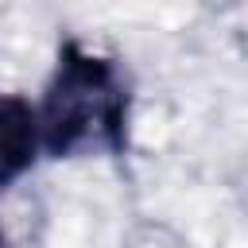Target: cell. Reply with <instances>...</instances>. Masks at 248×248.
Returning a JSON list of instances; mask_svg holds the SVG:
<instances>
[{"label":"cell","instance_id":"cell-1","mask_svg":"<svg viewBox=\"0 0 248 248\" xmlns=\"http://www.w3.org/2000/svg\"><path fill=\"white\" fill-rule=\"evenodd\" d=\"M132 89L116 58L85 50L78 39L58 46V66L46 81L39 116V147L54 159L124 155Z\"/></svg>","mask_w":248,"mask_h":248},{"label":"cell","instance_id":"cell-2","mask_svg":"<svg viewBox=\"0 0 248 248\" xmlns=\"http://www.w3.org/2000/svg\"><path fill=\"white\" fill-rule=\"evenodd\" d=\"M39 155V116L19 93H0V186L31 170Z\"/></svg>","mask_w":248,"mask_h":248},{"label":"cell","instance_id":"cell-3","mask_svg":"<svg viewBox=\"0 0 248 248\" xmlns=\"http://www.w3.org/2000/svg\"><path fill=\"white\" fill-rule=\"evenodd\" d=\"M0 248H4V229H0Z\"/></svg>","mask_w":248,"mask_h":248}]
</instances>
